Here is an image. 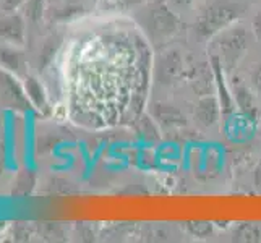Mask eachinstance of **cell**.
Instances as JSON below:
<instances>
[{
  "instance_id": "1",
  "label": "cell",
  "mask_w": 261,
  "mask_h": 243,
  "mask_svg": "<svg viewBox=\"0 0 261 243\" xmlns=\"http://www.w3.org/2000/svg\"><path fill=\"white\" fill-rule=\"evenodd\" d=\"M242 15H244V7L239 4L226 2V0L213 2L204 8L195 21V34L200 39H213L218 33L236 24Z\"/></svg>"
},
{
  "instance_id": "2",
  "label": "cell",
  "mask_w": 261,
  "mask_h": 243,
  "mask_svg": "<svg viewBox=\"0 0 261 243\" xmlns=\"http://www.w3.org/2000/svg\"><path fill=\"white\" fill-rule=\"evenodd\" d=\"M251 34L253 33H250L242 24H232L214 36V49L218 50L214 56L221 59L224 68H232L244 57L250 47Z\"/></svg>"
},
{
  "instance_id": "3",
  "label": "cell",
  "mask_w": 261,
  "mask_h": 243,
  "mask_svg": "<svg viewBox=\"0 0 261 243\" xmlns=\"http://www.w3.org/2000/svg\"><path fill=\"white\" fill-rule=\"evenodd\" d=\"M143 26L152 39L164 41L180 31L182 21L178 20V16L166 2H156L145 12Z\"/></svg>"
},
{
  "instance_id": "4",
  "label": "cell",
  "mask_w": 261,
  "mask_h": 243,
  "mask_svg": "<svg viewBox=\"0 0 261 243\" xmlns=\"http://www.w3.org/2000/svg\"><path fill=\"white\" fill-rule=\"evenodd\" d=\"M211 68L214 73V85H216V93H218V101L221 104L222 114H232L236 109V99L227 86L226 73H224V65L218 56H211Z\"/></svg>"
},
{
  "instance_id": "5",
  "label": "cell",
  "mask_w": 261,
  "mask_h": 243,
  "mask_svg": "<svg viewBox=\"0 0 261 243\" xmlns=\"http://www.w3.org/2000/svg\"><path fill=\"white\" fill-rule=\"evenodd\" d=\"M221 104L218 96H203L198 99L195 104V119L200 122L203 127H214L221 117Z\"/></svg>"
},
{
  "instance_id": "6",
  "label": "cell",
  "mask_w": 261,
  "mask_h": 243,
  "mask_svg": "<svg viewBox=\"0 0 261 243\" xmlns=\"http://www.w3.org/2000/svg\"><path fill=\"white\" fill-rule=\"evenodd\" d=\"M152 119L156 120L158 125H161L163 128H177L184 127L187 123L185 115L180 112L175 105L166 104V102H156L151 109Z\"/></svg>"
},
{
  "instance_id": "7",
  "label": "cell",
  "mask_w": 261,
  "mask_h": 243,
  "mask_svg": "<svg viewBox=\"0 0 261 243\" xmlns=\"http://www.w3.org/2000/svg\"><path fill=\"white\" fill-rule=\"evenodd\" d=\"M158 68H159L161 79H163L164 83H170V81H174L175 78H178L180 73H182L184 62L177 52H169L161 59Z\"/></svg>"
},
{
  "instance_id": "8",
  "label": "cell",
  "mask_w": 261,
  "mask_h": 243,
  "mask_svg": "<svg viewBox=\"0 0 261 243\" xmlns=\"http://www.w3.org/2000/svg\"><path fill=\"white\" fill-rule=\"evenodd\" d=\"M233 99H236V104L240 109V112L244 114L248 120H255L258 109L255 105V99L251 96V91L248 89V86L245 85H237L236 89H233Z\"/></svg>"
},
{
  "instance_id": "9",
  "label": "cell",
  "mask_w": 261,
  "mask_h": 243,
  "mask_svg": "<svg viewBox=\"0 0 261 243\" xmlns=\"http://www.w3.org/2000/svg\"><path fill=\"white\" fill-rule=\"evenodd\" d=\"M184 229L187 233H190L192 237L198 238H204L210 237L213 232V222H206V221H188L184 222Z\"/></svg>"
},
{
  "instance_id": "10",
  "label": "cell",
  "mask_w": 261,
  "mask_h": 243,
  "mask_svg": "<svg viewBox=\"0 0 261 243\" xmlns=\"http://www.w3.org/2000/svg\"><path fill=\"white\" fill-rule=\"evenodd\" d=\"M237 237L239 240H244V241H256L261 237V230L256 224H242V226L237 229Z\"/></svg>"
},
{
  "instance_id": "11",
  "label": "cell",
  "mask_w": 261,
  "mask_h": 243,
  "mask_svg": "<svg viewBox=\"0 0 261 243\" xmlns=\"http://www.w3.org/2000/svg\"><path fill=\"white\" fill-rule=\"evenodd\" d=\"M251 33H253L255 39L261 42V10L256 12L253 20H251Z\"/></svg>"
},
{
  "instance_id": "12",
  "label": "cell",
  "mask_w": 261,
  "mask_h": 243,
  "mask_svg": "<svg viewBox=\"0 0 261 243\" xmlns=\"http://www.w3.org/2000/svg\"><path fill=\"white\" fill-rule=\"evenodd\" d=\"M251 86L255 88V91L261 94V64L255 67L251 71Z\"/></svg>"
},
{
  "instance_id": "13",
  "label": "cell",
  "mask_w": 261,
  "mask_h": 243,
  "mask_svg": "<svg viewBox=\"0 0 261 243\" xmlns=\"http://www.w3.org/2000/svg\"><path fill=\"white\" fill-rule=\"evenodd\" d=\"M169 4H172L177 8H188L193 4V0H169Z\"/></svg>"
},
{
  "instance_id": "14",
  "label": "cell",
  "mask_w": 261,
  "mask_h": 243,
  "mask_svg": "<svg viewBox=\"0 0 261 243\" xmlns=\"http://www.w3.org/2000/svg\"><path fill=\"white\" fill-rule=\"evenodd\" d=\"M255 183H256V186H261V162L255 170Z\"/></svg>"
}]
</instances>
